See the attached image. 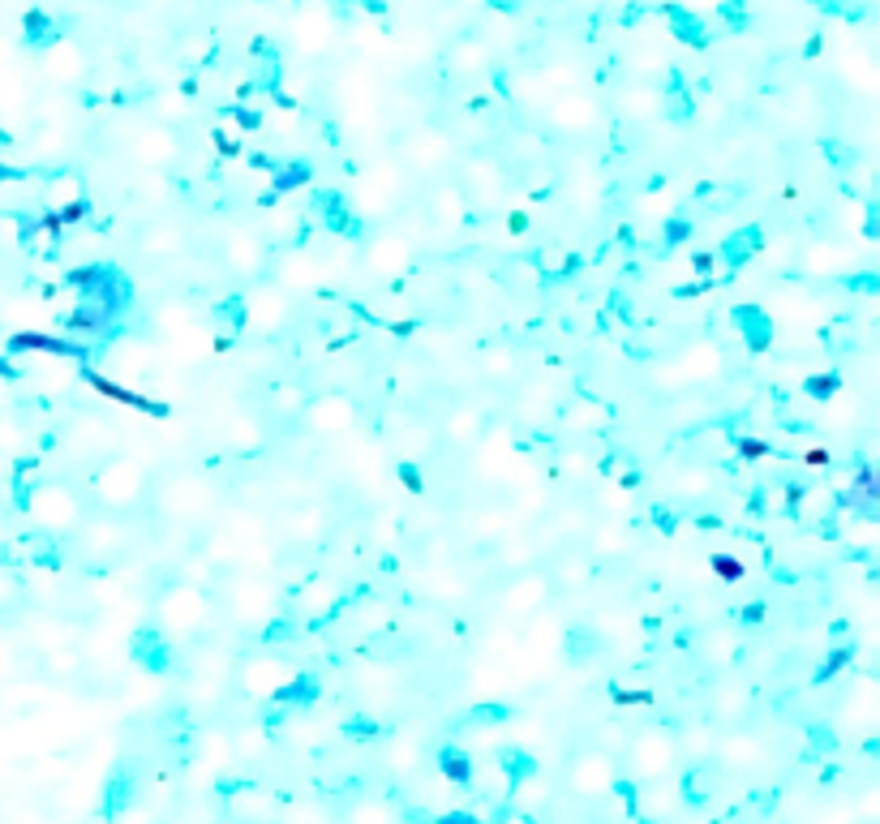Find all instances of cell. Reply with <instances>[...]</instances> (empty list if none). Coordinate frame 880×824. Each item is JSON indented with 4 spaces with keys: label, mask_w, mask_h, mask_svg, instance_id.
Wrapping results in <instances>:
<instances>
[{
    "label": "cell",
    "mask_w": 880,
    "mask_h": 824,
    "mask_svg": "<svg viewBox=\"0 0 880 824\" xmlns=\"http://www.w3.org/2000/svg\"><path fill=\"white\" fill-rule=\"evenodd\" d=\"M134 661H138L143 670H151V674H164L172 666L168 644H164V635H159L155 627H143V631L134 635Z\"/></svg>",
    "instance_id": "cell-1"
},
{
    "label": "cell",
    "mask_w": 880,
    "mask_h": 824,
    "mask_svg": "<svg viewBox=\"0 0 880 824\" xmlns=\"http://www.w3.org/2000/svg\"><path fill=\"white\" fill-rule=\"evenodd\" d=\"M9 352H57V357H86V343H69L57 335H39V331H18L9 335Z\"/></svg>",
    "instance_id": "cell-2"
},
{
    "label": "cell",
    "mask_w": 880,
    "mask_h": 824,
    "mask_svg": "<svg viewBox=\"0 0 880 824\" xmlns=\"http://www.w3.org/2000/svg\"><path fill=\"white\" fill-rule=\"evenodd\" d=\"M129 803H134V768L120 765L112 777H108V786H104V803H99V812L112 820V816H120Z\"/></svg>",
    "instance_id": "cell-3"
},
{
    "label": "cell",
    "mask_w": 880,
    "mask_h": 824,
    "mask_svg": "<svg viewBox=\"0 0 880 824\" xmlns=\"http://www.w3.org/2000/svg\"><path fill=\"white\" fill-rule=\"evenodd\" d=\"M86 378H90V387H95L99 396L116 399V404H129V408H143L146 417H168V404H155V399L138 396V391H125V387H116V382H108V378H99V373H86Z\"/></svg>",
    "instance_id": "cell-4"
},
{
    "label": "cell",
    "mask_w": 880,
    "mask_h": 824,
    "mask_svg": "<svg viewBox=\"0 0 880 824\" xmlns=\"http://www.w3.org/2000/svg\"><path fill=\"white\" fill-rule=\"evenodd\" d=\"M735 322H738V331L747 335V343H752L756 352H765L768 343H773V322H768L765 310H756V305H738Z\"/></svg>",
    "instance_id": "cell-5"
},
{
    "label": "cell",
    "mask_w": 880,
    "mask_h": 824,
    "mask_svg": "<svg viewBox=\"0 0 880 824\" xmlns=\"http://www.w3.org/2000/svg\"><path fill=\"white\" fill-rule=\"evenodd\" d=\"M756 250H760V232H756V227H743V232H735V236L726 241L722 258H726V266H730V271H738V266L756 254Z\"/></svg>",
    "instance_id": "cell-6"
},
{
    "label": "cell",
    "mask_w": 880,
    "mask_h": 824,
    "mask_svg": "<svg viewBox=\"0 0 880 824\" xmlns=\"http://www.w3.org/2000/svg\"><path fill=\"white\" fill-rule=\"evenodd\" d=\"M498 765H503V773H507V782L520 786L524 777H533V773H537V756H529V751H520V747H503V751H498Z\"/></svg>",
    "instance_id": "cell-7"
},
{
    "label": "cell",
    "mask_w": 880,
    "mask_h": 824,
    "mask_svg": "<svg viewBox=\"0 0 880 824\" xmlns=\"http://www.w3.org/2000/svg\"><path fill=\"white\" fill-rule=\"evenodd\" d=\"M438 768H443V777L455 782V786H468V782H473V760H468L459 747H443V751H438Z\"/></svg>",
    "instance_id": "cell-8"
},
{
    "label": "cell",
    "mask_w": 880,
    "mask_h": 824,
    "mask_svg": "<svg viewBox=\"0 0 880 824\" xmlns=\"http://www.w3.org/2000/svg\"><path fill=\"white\" fill-rule=\"evenodd\" d=\"M275 700H280V705H310V700H318V682H313L310 674H297L292 682H284V687L275 691Z\"/></svg>",
    "instance_id": "cell-9"
},
{
    "label": "cell",
    "mask_w": 880,
    "mask_h": 824,
    "mask_svg": "<svg viewBox=\"0 0 880 824\" xmlns=\"http://www.w3.org/2000/svg\"><path fill=\"white\" fill-rule=\"evenodd\" d=\"M512 709L507 705H473L468 709V721H477V726H494V721H507Z\"/></svg>",
    "instance_id": "cell-10"
},
{
    "label": "cell",
    "mask_w": 880,
    "mask_h": 824,
    "mask_svg": "<svg viewBox=\"0 0 880 824\" xmlns=\"http://www.w3.org/2000/svg\"><path fill=\"white\" fill-rule=\"evenodd\" d=\"M838 387H842L838 373H816V378H807V396H816V399H829Z\"/></svg>",
    "instance_id": "cell-11"
},
{
    "label": "cell",
    "mask_w": 880,
    "mask_h": 824,
    "mask_svg": "<svg viewBox=\"0 0 880 824\" xmlns=\"http://www.w3.org/2000/svg\"><path fill=\"white\" fill-rule=\"evenodd\" d=\"M846 661H851V649H833V657H829L821 670H816V682H829L838 670H842V666H846Z\"/></svg>",
    "instance_id": "cell-12"
},
{
    "label": "cell",
    "mask_w": 880,
    "mask_h": 824,
    "mask_svg": "<svg viewBox=\"0 0 880 824\" xmlns=\"http://www.w3.org/2000/svg\"><path fill=\"white\" fill-rule=\"evenodd\" d=\"M318 206L327 211V219H331V224L344 227V202L336 198V194H322V198H318Z\"/></svg>",
    "instance_id": "cell-13"
},
{
    "label": "cell",
    "mask_w": 880,
    "mask_h": 824,
    "mask_svg": "<svg viewBox=\"0 0 880 824\" xmlns=\"http://www.w3.org/2000/svg\"><path fill=\"white\" fill-rule=\"evenodd\" d=\"M854 485L868 494V503H876V494H880V489H876V473H872L868 464H859V481H854Z\"/></svg>",
    "instance_id": "cell-14"
},
{
    "label": "cell",
    "mask_w": 880,
    "mask_h": 824,
    "mask_svg": "<svg viewBox=\"0 0 880 824\" xmlns=\"http://www.w3.org/2000/svg\"><path fill=\"white\" fill-rule=\"evenodd\" d=\"M713 571L722 580H743V563H735V558H713Z\"/></svg>",
    "instance_id": "cell-15"
},
{
    "label": "cell",
    "mask_w": 880,
    "mask_h": 824,
    "mask_svg": "<svg viewBox=\"0 0 880 824\" xmlns=\"http://www.w3.org/2000/svg\"><path fill=\"white\" fill-rule=\"evenodd\" d=\"M738 451L747 455V459H760V455H768V443H760V438H743Z\"/></svg>",
    "instance_id": "cell-16"
},
{
    "label": "cell",
    "mask_w": 880,
    "mask_h": 824,
    "mask_svg": "<svg viewBox=\"0 0 880 824\" xmlns=\"http://www.w3.org/2000/svg\"><path fill=\"white\" fill-rule=\"evenodd\" d=\"M305 176H310V172H305V168H288L284 176H280V181H275V189H292V185H301V181H305Z\"/></svg>",
    "instance_id": "cell-17"
},
{
    "label": "cell",
    "mask_w": 880,
    "mask_h": 824,
    "mask_svg": "<svg viewBox=\"0 0 880 824\" xmlns=\"http://www.w3.org/2000/svg\"><path fill=\"white\" fill-rule=\"evenodd\" d=\"M738 619H743V623H760V619H765V601H752L747 610H738Z\"/></svg>",
    "instance_id": "cell-18"
},
{
    "label": "cell",
    "mask_w": 880,
    "mask_h": 824,
    "mask_svg": "<svg viewBox=\"0 0 880 824\" xmlns=\"http://www.w3.org/2000/svg\"><path fill=\"white\" fill-rule=\"evenodd\" d=\"M683 236H687V224H683V219H670V224H666V241H670V245H679Z\"/></svg>",
    "instance_id": "cell-19"
},
{
    "label": "cell",
    "mask_w": 880,
    "mask_h": 824,
    "mask_svg": "<svg viewBox=\"0 0 880 824\" xmlns=\"http://www.w3.org/2000/svg\"><path fill=\"white\" fill-rule=\"evenodd\" d=\"M399 477H404L408 489H421V477H417V468H413V464H399Z\"/></svg>",
    "instance_id": "cell-20"
},
{
    "label": "cell",
    "mask_w": 880,
    "mask_h": 824,
    "mask_svg": "<svg viewBox=\"0 0 880 824\" xmlns=\"http://www.w3.org/2000/svg\"><path fill=\"white\" fill-rule=\"evenodd\" d=\"M220 310H224V318H232V322H241V318H245V305H241V301H224Z\"/></svg>",
    "instance_id": "cell-21"
},
{
    "label": "cell",
    "mask_w": 880,
    "mask_h": 824,
    "mask_svg": "<svg viewBox=\"0 0 880 824\" xmlns=\"http://www.w3.org/2000/svg\"><path fill=\"white\" fill-rule=\"evenodd\" d=\"M434 824H482V820L468 816V812H452V816H443V820H434Z\"/></svg>",
    "instance_id": "cell-22"
},
{
    "label": "cell",
    "mask_w": 880,
    "mask_h": 824,
    "mask_svg": "<svg viewBox=\"0 0 880 824\" xmlns=\"http://www.w3.org/2000/svg\"><path fill=\"white\" fill-rule=\"evenodd\" d=\"M82 215H86V202H73V206H65V215H60V219H65V224H73V219H82Z\"/></svg>",
    "instance_id": "cell-23"
},
{
    "label": "cell",
    "mask_w": 880,
    "mask_h": 824,
    "mask_svg": "<svg viewBox=\"0 0 880 824\" xmlns=\"http://www.w3.org/2000/svg\"><path fill=\"white\" fill-rule=\"evenodd\" d=\"M713 262H717V258H713V254H696V271H700L705 280H709V275H713Z\"/></svg>",
    "instance_id": "cell-24"
},
{
    "label": "cell",
    "mask_w": 880,
    "mask_h": 824,
    "mask_svg": "<svg viewBox=\"0 0 880 824\" xmlns=\"http://www.w3.org/2000/svg\"><path fill=\"white\" fill-rule=\"evenodd\" d=\"M374 730H378V726H374V721H361V717L348 726V735H374Z\"/></svg>",
    "instance_id": "cell-25"
},
{
    "label": "cell",
    "mask_w": 880,
    "mask_h": 824,
    "mask_svg": "<svg viewBox=\"0 0 880 824\" xmlns=\"http://www.w3.org/2000/svg\"><path fill=\"white\" fill-rule=\"evenodd\" d=\"M619 700H623V705H645V700H649V691H623Z\"/></svg>",
    "instance_id": "cell-26"
},
{
    "label": "cell",
    "mask_w": 880,
    "mask_h": 824,
    "mask_svg": "<svg viewBox=\"0 0 880 824\" xmlns=\"http://www.w3.org/2000/svg\"><path fill=\"white\" fill-rule=\"evenodd\" d=\"M43 227H48V232H60V227H65V219H60V215H48V219H43Z\"/></svg>",
    "instance_id": "cell-27"
},
{
    "label": "cell",
    "mask_w": 880,
    "mask_h": 824,
    "mask_svg": "<svg viewBox=\"0 0 880 824\" xmlns=\"http://www.w3.org/2000/svg\"><path fill=\"white\" fill-rule=\"evenodd\" d=\"M807 464H829V451H807Z\"/></svg>",
    "instance_id": "cell-28"
},
{
    "label": "cell",
    "mask_w": 880,
    "mask_h": 824,
    "mask_svg": "<svg viewBox=\"0 0 880 824\" xmlns=\"http://www.w3.org/2000/svg\"><path fill=\"white\" fill-rule=\"evenodd\" d=\"M0 378H18V370H13L9 361H0Z\"/></svg>",
    "instance_id": "cell-29"
}]
</instances>
